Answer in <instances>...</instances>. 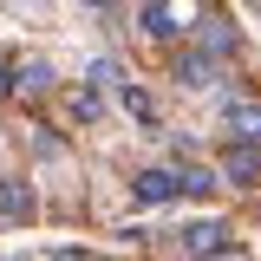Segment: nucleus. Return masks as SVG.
<instances>
[{"label": "nucleus", "instance_id": "6", "mask_svg": "<svg viewBox=\"0 0 261 261\" xmlns=\"http://www.w3.org/2000/svg\"><path fill=\"white\" fill-rule=\"evenodd\" d=\"M196 46H202V53H216V59H235V46H242V33L228 27L222 13H202V20H196Z\"/></svg>", "mask_w": 261, "mask_h": 261}, {"label": "nucleus", "instance_id": "14", "mask_svg": "<svg viewBox=\"0 0 261 261\" xmlns=\"http://www.w3.org/2000/svg\"><path fill=\"white\" fill-rule=\"evenodd\" d=\"M7 92H13V65L0 59V98H7Z\"/></svg>", "mask_w": 261, "mask_h": 261}, {"label": "nucleus", "instance_id": "13", "mask_svg": "<svg viewBox=\"0 0 261 261\" xmlns=\"http://www.w3.org/2000/svg\"><path fill=\"white\" fill-rule=\"evenodd\" d=\"M85 79H98V85H118V65H111V59H92V72H85Z\"/></svg>", "mask_w": 261, "mask_h": 261}, {"label": "nucleus", "instance_id": "4", "mask_svg": "<svg viewBox=\"0 0 261 261\" xmlns=\"http://www.w3.org/2000/svg\"><path fill=\"white\" fill-rule=\"evenodd\" d=\"M176 248H183L190 261H216V255H228V228L222 222H183Z\"/></svg>", "mask_w": 261, "mask_h": 261}, {"label": "nucleus", "instance_id": "17", "mask_svg": "<svg viewBox=\"0 0 261 261\" xmlns=\"http://www.w3.org/2000/svg\"><path fill=\"white\" fill-rule=\"evenodd\" d=\"M216 261H242V255H216Z\"/></svg>", "mask_w": 261, "mask_h": 261}, {"label": "nucleus", "instance_id": "2", "mask_svg": "<svg viewBox=\"0 0 261 261\" xmlns=\"http://www.w3.org/2000/svg\"><path fill=\"white\" fill-rule=\"evenodd\" d=\"M170 79H176L183 92H209V85L222 79V59H216V53H202V46H183V53L170 59Z\"/></svg>", "mask_w": 261, "mask_h": 261}, {"label": "nucleus", "instance_id": "10", "mask_svg": "<svg viewBox=\"0 0 261 261\" xmlns=\"http://www.w3.org/2000/svg\"><path fill=\"white\" fill-rule=\"evenodd\" d=\"M13 92H20V98L53 92V65H46V59H20V65H13Z\"/></svg>", "mask_w": 261, "mask_h": 261}, {"label": "nucleus", "instance_id": "11", "mask_svg": "<svg viewBox=\"0 0 261 261\" xmlns=\"http://www.w3.org/2000/svg\"><path fill=\"white\" fill-rule=\"evenodd\" d=\"M118 111H124L130 124L157 130V105H150V92H137V85H118Z\"/></svg>", "mask_w": 261, "mask_h": 261}, {"label": "nucleus", "instance_id": "8", "mask_svg": "<svg viewBox=\"0 0 261 261\" xmlns=\"http://www.w3.org/2000/svg\"><path fill=\"white\" fill-rule=\"evenodd\" d=\"M222 176L242 190V183H255L261 176V144H228V157H222Z\"/></svg>", "mask_w": 261, "mask_h": 261}, {"label": "nucleus", "instance_id": "9", "mask_svg": "<svg viewBox=\"0 0 261 261\" xmlns=\"http://www.w3.org/2000/svg\"><path fill=\"white\" fill-rule=\"evenodd\" d=\"M65 111H72L79 124L105 118V85H98V79H79V92H65Z\"/></svg>", "mask_w": 261, "mask_h": 261}, {"label": "nucleus", "instance_id": "5", "mask_svg": "<svg viewBox=\"0 0 261 261\" xmlns=\"http://www.w3.org/2000/svg\"><path fill=\"white\" fill-rule=\"evenodd\" d=\"M222 130H228V144H261V98H228Z\"/></svg>", "mask_w": 261, "mask_h": 261}, {"label": "nucleus", "instance_id": "3", "mask_svg": "<svg viewBox=\"0 0 261 261\" xmlns=\"http://www.w3.org/2000/svg\"><path fill=\"white\" fill-rule=\"evenodd\" d=\"M170 196H183V176L163 170V163H150V170L130 176V202H144V209H157V202H170Z\"/></svg>", "mask_w": 261, "mask_h": 261}, {"label": "nucleus", "instance_id": "7", "mask_svg": "<svg viewBox=\"0 0 261 261\" xmlns=\"http://www.w3.org/2000/svg\"><path fill=\"white\" fill-rule=\"evenodd\" d=\"M33 183L27 176H0V222H33Z\"/></svg>", "mask_w": 261, "mask_h": 261}, {"label": "nucleus", "instance_id": "16", "mask_svg": "<svg viewBox=\"0 0 261 261\" xmlns=\"http://www.w3.org/2000/svg\"><path fill=\"white\" fill-rule=\"evenodd\" d=\"M85 7H111V0H85Z\"/></svg>", "mask_w": 261, "mask_h": 261}, {"label": "nucleus", "instance_id": "15", "mask_svg": "<svg viewBox=\"0 0 261 261\" xmlns=\"http://www.w3.org/2000/svg\"><path fill=\"white\" fill-rule=\"evenodd\" d=\"M46 261H85V255H79V248H53Z\"/></svg>", "mask_w": 261, "mask_h": 261}, {"label": "nucleus", "instance_id": "12", "mask_svg": "<svg viewBox=\"0 0 261 261\" xmlns=\"http://www.w3.org/2000/svg\"><path fill=\"white\" fill-rule=\"evenodd\" d=\"M176 176H183V196H216L228 176H216L209 163H176Z\"/></svg>", "mask_w": 261, "mask_h": 261}, {"label": "nucleus", "instance_id": "1", "mask_svg": "<svg viewBox=\"0 0 261 261\" xmlns=\"http://www.w3.org/2000/svg\"><path fill=\"white\" fill-rule=\"evenodd\" d=\"M137 20H144V33H150V39H163V46H170V39H183V33H190V0H144V13H137Z\"/></svg>", "mask_w": 261, "mask_h": 261}]
</instances>
